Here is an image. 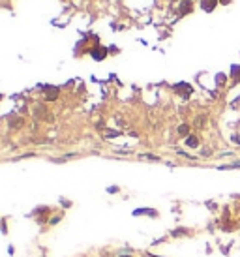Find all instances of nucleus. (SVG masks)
<instances>
[{
    "mask_svg": "<svg viewBox=\"0 0 240 257\" xmlns=\"http://www.w3.org/2000/svg\"><path fill=\"white\" fill-rule=\"evenodd\" d=\"M105 54H107V51H105V49H100V51H94V58H98V60H100V58H103Z\"/></svg>",
    "mask_w": 240,
    "mask_h": 257,
    "instance_id": "obj_8",
    "label": "nucleus"
},
{
    "mask_svg": "<svg viewBox=\"0 0 240 257\" xmlns=\"http://www.w3.org/2000/svg\"><path fill=\"white\" fill-rule=\"evenodd\" d=\"M216 4H218V0H201V8L205 11H212L216 8Z\"/></svg>",
    "mask_w": 240,
    "mask_h": 257,
    "instance_id": "obj_3",
    "label": "nucleus"
},
{
    "mask_svg": "<svg viewBox=\"0 0 240 257\" xmlns=\"http://www.w3.org/2000/svg\"><path fill=\"white\" fill-rule=\"evenodd\" d=\"M231 77L235 79V83H238V81H240V66H237V64L231 66Z\"/></svg>",
    "mask_w": 240,
    "mask_h": 257,
    "instance_id": "obj_5",
    "label": "nucleus"
},
{
    "mask_svg": "<svg viewBox=\"0 0 240 257\" xmlns=\"http://www.w3.org/2000/svg\"><path fill=\"white\" fill-rule=\"evenodd\" d=\"M182 235H188L186 229H180V231H173V237H182Z\"/></svg>",
    "mask_w": 240,
    "mask_h": 257,
    "instance_id": "obj_9",
    "label": "nucleus"
},
{
    "mask_svg": "<svg viewBox=\"0 0 240 257\" xmlns=\"http://www.w3.org/2000/svg\"><path fill=\"white\" fill-rule=\"evenodd\" d=\"M186 145H188L190 148H197V146H199V139H197L195 135H188V137H186Z\"/></svg>",
    "mask_w": 240,
    "mask_h": 257,
    "instance_id": "obj_4",
    "label": "nucleus"
},
{
    "mask_svg": "<svg viewBox=\"0 0 240 257\" xmlns=\"http://www.w3.org/2000/svg\"><path fill=\"white\" fill-rule=\"evenodd\" d=\"M143 214H148V216H158V210H154V208H137V210H133V216H143Z\"/></svg>",
    "mask_w": 240,
    "mask_h": 257,
    "instance_id": "obj_1",
    "label": "nucleus"
},
{
    "mask_svg": "<svg viewBox=\"0 0 240 257\" xmlns=\"http://www.w3.org/2000/svg\"><path fill=\"white\" fill-rule=\"evenodd\" d=\"M178 133H180V135H188V133H190V126H188V124L178 126Z\"/></svg>",
    "mask_w": 240,
    "mask_h": 257,
    "instance_id": "obj_7",
    "label": "nucleus"
},
{
    "mask_svg": "<svg viewBox=\"0 0 240 257\" xmlns=\"http://www.w3.org/2000/svg\"><path fill=\"white\" fill-rule=\"evenodd\" d=\"M238 167H240V160H238V162H233V163H229V165H222L220 169H222V171H225V169H238Z\"/></svg>",
    "mask_w": 240,
    "mask_h": 257,
    "instance_id": "obj_6",
    "label": "nucleus"
},
{
    "mask_svg": "<svg viewBox=\"0 0 240 257\" xmlns=\"http://www.w3.org/2000/svg\"><path fill=\"white\" fill-rule=\"evenodd\" d=\"M191 8H193V2H191V0H184V2L180 4V15L190 13V11H191Z\"/></svg>",
    "mask_w": 240,
    "mask_h": 257,
    "instance_id": "obj_2",
    "label": "nucleus"
}]
</instances>
